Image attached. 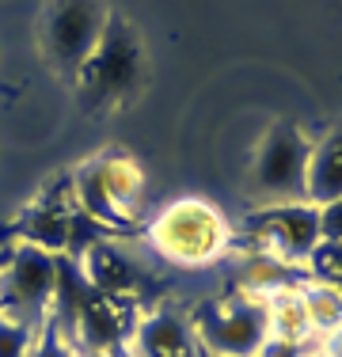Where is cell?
I'll list each match as a JSON object with an SVG mask.
<instances>
[{
  "label": "cell",
  "mask_w": 342,
  "mask_h": 357,
  "mask_svg": "<svg viewBox=\"0 0 342 357\" xmlns=\"http://www.w3.org/2000/svg\"><path fill=\"white\" fill-rule=\"evenodd\" d=\"M126 350H130V357H202L191 319L171 308H156L133 319Z\"/></svg>",
  "instance_id": "cell-10"
},
{
  "label": "cell",
  "mask_w": 342,
  "mask_h": 357,
  "mask_svg": "<svg viewBox=\"0 0 342 357\" xmlns=\"http://www.w3.org/2000/svg\"><path fill=\"white\" fill-rule=\"evenodd\" d=\"M247 236L255 243V255L274 259L285 270L297 262H308L312 248L320 243V206H312V202L262 206L247 220Z\"/></svg>",
  "instance_id": "cell-4"
},
{
  "label": "cell",
  "mask_w": 342,
  "mask_h": 357,
  "mask_svg": "<svg viewBox=\"0 0 342 357\" xmlns=\"http://www.w3.org/2000/svg\"><path fill=\"white\" fill-rule=\"evenodd\" d=\"M320 240L342 243V198L320 206Z\"/></svg>",
  "instance_id": "cell-18"
},
{
  "label": "cell",
  "mask_w": 342,
  "mask_h": 357,
  "mask_svg": "<svg viewBox=\"0 0 342 357\" xmlns=\"http://www.w3.org/2000/svg\"><path fill=\"white\" fill-rule=\"evenodd\" d=\"M304 357H327V354H323V350H320V346H312V350H308Z\"/></svg>",
  "instance_id": "cell-21"
},
{
  "label": "cell",
  "mask_w": 342,
  "mask_h": 357,
  "mask_svg": "<svg viewBox=\"0 0 342 357\" xmlns=\"http://www.w3.org/2000/svg\"><path fill=\"white\" fill-rule=\"evenodd\" d=\"M202 357H255L270 338L262 296L239 293L225 301H209L191 319Z\"/></svg>",
  "instance_id": "cell-3"
},
{
  "label": "cell",
  "mask_w": 342,
  "mask_h": 357,
  "mask_svg": "<svg viewBox=\"0 0 342 357\" xmlns=\"http://www.w3.org/2000/svg\"><path fill=\"white\" fill-rule=\"evenodd\" d=\"M137 76H141V46H137L133 31L122 20H107L99 46L91 50V57L80 69V80L99 99H118L137 84Z\"/></svg>",
  "instance_id": "cell-8"
},
{
  "label": "cell",
  "mask_w": 342,
  "mask_h": 357,
  "mask_svg": "<svg viewBox=\"0 0 342 357\" xmlns=\"http://www.w3.org/2000/svg\"><path fill=\"white\" fill-rule=\"evenodd\" d=\"M76 262H80L84 282L103 296H114V301H130V296H137V289H141V282H144L141 262H137L130 255V248H122L118 240L84 243V251H76Z\"/></svg>",
  "instance_id": "cell-9"
},
{
  "label": "cell",
  "mask_w": 342,
  "mask_h": 357,
  "mask_svg": "<svg viewBox=\"0 0 342 357\" xmlns=\"http://www.w3.org/2000/svg\"><path fill=\"white\" fill-rule=\"evenodd\" d=\"M141 198H144V172L126 152L99 156L73 175V202L96 225L130 228L141 213Z\"/></svg>",
  "instance_id": "cell-2"
},
{
  "label": "cell",
  "mask_w": 342,
  "mask_h": 357,
  "mask_svg": "<svg viewBox=\"0 0 342 357\" xmlns=\"http://www.w3.org/2000/svg\"><path fill=\"white\" fill-rule=\"evenodd\" d=\"M149 243L175 266H209L232 243V228L225 213L205 198L168 202L149 220Z\"/></svg>",
  "instance_id": "cell-1"
},
{
  "label": "cell",
  "mask_w": 342,
  "mask_h": 357,
  "mask_svg": "<svg viewBox=\"0 0 342 357\" xmlns=\"http://www.w3.org/2000/svg\"><path fill=\"white\" fill-rule=\"evenodd\" d=\"M308 274H312V282H323L342 293V243L331 240L315 243L312 255H308Z\"/></svg>",
  "instance_id": "cell-16"
},
{
  "label": "cell",
  "mask_w": 342,
  "mask_h": 357,
  "mask_svg": "<svg viewBox=\"0 0 342 357\" xmlns=\"http://www.w3.org/2000/svg\"><path fill=\"white\" fill-rule=\"evenodd\" d=\"M103 27H107V12L99 0H54L46 15V46L54 61L80 73L91 50L99 46Z\"/></svg>",
  "instance_id": "cell-7"
},
{
  "label": "cell",
  "mask_w": 342,
  "mask_h": 357,
  "mask_svg": "<svg viewBox=\"0 0 342 357\" xmlns=\"http://www.w3.org/2000/svg\"><path fill=\"white\" fill-rule=\"evenodd\" d=\"M320 350L327 354V357H342V327H335L331 335L320 338Z\"/></svg>",
  "instance_id": "cell-20"
},
{
  "label": "cell",
  "mask_w": 342,
  "mask_h": 357,
  "mask_svg": "<svg viewBox=\"0 0 342 357\" xmlns=\"http://www.w3.org/2000/svg\"><path fill=\"white\" fill-rule=\"evenodd\" d=\"M262 308H267V327L274 338H285V342H312V327H308V312H304V296L301 285L285 282L278 289H270L262 296Z\"/></svg>",
  "instance_id": "cell-12"
},
{
  "label": "cell",
  "mask_w": 342,
  "mask_h": 357,
  "mask_svg": "<svg viewBox=\"0 0 342 357\" xmlns=\"http://www.w3.org/2000/svg\"><path fill=\"white\" fill-rule=\"evenodd\" d=\"M23 243L61 255L65 248H73V213L65 206H46V202L34 206L23 220Z\"/></svg>",
  "instance_id": "cell-13"
},
{
  "label": "cell",
  "mask_w": 342,
  "mask_h": 357,
  "mask_svg": "<svg viewBox=\"0 0 342 357\" xmlns=\"http://www.w3.org/2000/svg\"><path fill=\"white\" fill-rule=\"evenodd\" d=\"M308 354V346H301V342H285V338H267V342L259 346V354L255 357H304Z\"/></svg>",
  "instance_id": "cell-19"
},
{
  "label": "cell",
  "mask_w": 342,
  "mask_h": 357,
  "mask_svg": "<svg viewBox=\"0 0 342 357\" xmlns=\"http://www.w3.org/2000/svg\"><path fill=\"white\" fill-rule=\"evenodd\" d=\"M80 357H118V350H110V354H80Z\"/></svg>",
  "instance_id": "cell-22"
},
{
  "label": "cell",
  "mask_w": 342,
  "mask_h": 357,
  "mask_svg": "<svg viewBox=\"0 0 342 357\" xmlns=\"http://www.w3.org/2000/svg\"><path fill=\"white\" fill-rule=\"evenodd\" d=\"M34 338H38L34 319L0 308V357H31Z\"/></svg>",
  "instance_id": "cell-15"
},
{
  "label": "cell",
  "mask_w": 342,
  "mask_h": 357,
  "mask_svg": "<svg viewBox=\"0 0 342 357\" xmlns=\"http://www.w3.org/2000/svg\"><path fill=\"white\" fill-rule=\"evenodd\" d=\"M304 296V312H308V327H312V338L320 342L323 335H331L335 327H342V293L323 282H304L301 285Z\"/></svg>",
  "instance_id": "cell-14"
},
{
  "label": "cell",
  "mask_w": 342,
  "mask_h": 357,
  "mask_svg": "<svg viewBox=\"0 0 342 357\" xmlns=\"http://www.w3.org/2000/svg\"><path fill=\"white\" fill-rule=\"evenodd\" d=\"M31 357H80V346L68 342V331L61 327V319H54V312L42 319Z\"/></svg>",
  "instance_id": "cell-17"
},
{
  "label": "cell",
  "mask_w": 342,
  "mask_h": 357,
  "mask_svg": "<svg viewBox=\"0 0 342 357\" xmlns=\"http://www.w3.org/2000/svg\"><path fill=\"white\" fill-rule=\"evenodd\" d=\"M339 198H342V130L312 144L308 175H304V202L327 206V202H339Z\"/></svg>",
  "instance_id": "cell-11"
},
{
  "label": "cell",
  "mask_w": 342,
  "mask_h": 357,
  "mask_svg": "<svg viewBox=\"0 0 342 357\" xmlns=\"http://www.w3.org/2000/svg\"><path fill=\"white\" fill-rule=\"evenodd\" d=\"M308 156L312 141L293 126H274L267 137L259 141L251 160V183L259 198L270 206L278 202H304V175H308Z\"/></svg>",
  "instance_id": "cell-6"
},
{
  "label": "cell",
  "mask_w": 342,
  "mask_h": 357,
  "mask_svg": "<svg viewBox=\"0 0 342 357\" xmlns=\"http://www.w3.org/2000/svg\"><path fill=\"white\" fill-rule=\"evenodd\" d=\"M61 289V255H50L34 243H20L0 266V308L27 319H46Z\"/></svg>",
  "instance_id": "cell-5"
}]
</instances>
